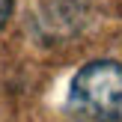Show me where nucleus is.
<instances>
[{
	"instance_id": "nucleus-1",
	"label": "nucleus",
	"mask_w": 122,
	"mask_h": 122,
	"mask_svg": "<svg viewBox=\"0 0 122 122\" xmlns=\"http://www.w3.org/2000/svg\"><path fill=\"white\" fill-rule=\"evenodd\" d=\"M69 113L75 122H122V63L92 60L69 86Z\"/></svg>"
},
{
	"instance_id": "nucleus-2",
	"label": "nucleus",
	"mask_w": 122,
	"mask_h": 122,
	"mask_svg": "<svg viewBox=\"0 0 122 122\" xmlns=\"http://www.w3.org/2000/svg\"><path fill=\"white\" fill-rule=\"evenodd\" d=\"M12 3H15V0H0V27L9 21V15H12Z\"/></svg>"
}]
</instances>
